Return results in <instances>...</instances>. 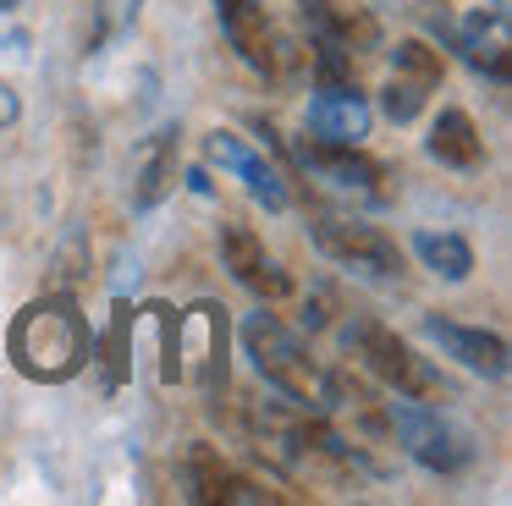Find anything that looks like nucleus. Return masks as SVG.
<instances>
[{"label": "nucleus", "instance_id": "2", "mask_svg": "<svg viewBox=\"0 0 512 506\" xmlns=\"http://www.w3.org/2000/svg\"><path fill=\"white\" fill-rule=\"evenodd\" d=\"M243 347H248V358H254L259 380H270L276 391H287L292 402H320L325 374L314 369V358L303 352V341L292 336L276 314H248L243 319Z\"/></svg>", "mask_w": 512, "mask_h": 506}, {"label": "nucleus", "instance_id": "17", "mask_svg": "<svg viewBox=\"0 0 512 506\" xmlns=\"http://www.w3.org/2000/svg\"><path fill=\"white\" fill-rule=\"evenodd\" d=\"M413 253H419L441 281H468V275H474V248H468V237H457V231H419V237H413Z\"/></svg>", "mask_w": 512, "mask_h": 506}, {"label": "nucleus", "instance_id": "8", "mask_svg": "<svg viewBox=\"0 0 512 506\" xmlns=\"http://www.w3.org/2000/svg\"><path fill=\"white\" fill-rule=\"evenodd\" d=\"M303 165L309 171H325L331 182H342V187H358V193H369L375 204H386L391 198V171L375 160V154H364L358 143H325V138H309L303 143Z\"/></svg>", "mask_w": 512, "mask_h": 506}, {"label": "nucleus", "instance_id": "7", "mask_svg": "<svg viewBox=\"0 0 512 506\" xmlns=\"http://www.w3.org/2000/svg\"><path fill=\"white\" fill-rule=\"evenodd\" d=\"M221 259H226V270H232L237 281L248 286V292L270 297V303L292 292V275L265 253V242H259L254 226H237V220H226V226H221Z\"/></svg>", "mask_w": 512, "mask_h": 506}, {"label": "nucleus", "instance_id": "23", "mask_svg": "<svg viewBox=\"0 0 512 506\" xmlns=\"http://www.w3.org/2000/svg\"><path fill=\"white\" fill-rule=\"evenodd\" d=\"M6 121H17V94L0 83V127H6Z\"/></svg>", "mask_w": 512, "mask_h": 506}, {"label": "nucleus", "instance_id": "9", "mask_svg": "<svg viewBox=\"0 0 512 506\" xmlns=\"http://www.w3.org/2000/svg\"><path fill=\"white\" fill-rule=\"evenodd\" d=\"M369 99L358 83H320L309 99V138L325 143H364L369 138Z\"/></svg>", "mask_w": 512, "mask_h": 506}, {"label": "nucleus", "instance_id": "12", "mask_svg": "<svg viewBox=\"0 0 512 506\" xmlns=\"http://www.w3.org/2000/svg\"><path fill=\"white\" fill-rule=\"evenodd\" d=\"M303 17H309L314 39L336 44V50H375L380 44V22L369 6H358V0H303Z\"/></svg>", "mask_w": 512, "mask_h": 506}, {"label": "nucleus", "instance_id": "20", "mask_svg": "<svg viewBox=\"0 0 512 506\" xmlns=\"http://www.w3.org/2000/svg\"><path fill=\"white\" fill-rule=\"evenodd\" d=\"M424 99H430V88H424V83H413V77H402V72H397V77L386 83V94H380V105H386V116L397 121V127H408V121L424 110Z\"/></svg>", "mask_w": 512, "mask_h": 506}, {"label": "nucleus", "instance_id": "18", "mask_svg": "<svg viewBox=\"0 0 512 506\" xmlns=\"http://www.w3.org/2000/svg\"><path fill=\"white\" fill-rule=\"evenodd\" d=\"M182 473H188V495L204 506H221V484L226 473H232V462L221 457V446H193L188 462H182Z\"/></svg>", "mask_w": 512, "mask_h": 506}, {"label": "nucleus", "instance_id": "21", "mask_svg": "<svg viewBox=\"0 0 512 506\" xmlns=\"http://www.w3.org/2000/svg\"><path fill=\"white\" fill-rule=\"evenodd\" d=\"M138 17V0H100L94 6V33H89V50H105L122 28H133Z\"/></svg>", "mask_w": 512, "mask_h": 506}, {"label": "nucleus", "instance_id": "10", "mask_svg": "<svg viewBox=\"0 0 512 506\" xmlns=\"http://www.w3.org/2000/svg\"><path fill=\"white\" fill-rule=\"evenodd\" d=\"M424 336L441 341L446 358H457L463 369L485 374V380H501V374H507V341H501L496 330L457 325V319H446V314H424Z\"/></svg>", "mask_w": 512, "mask_h": 506}, {"label": "nucleus", "instance_id": "1", "mask_svg": "<svg viewBox=\"0 0 512 506\" xmlns=\"http://www.w3.org/2000/svg\"><path fill=\"white\" fill-rule=\"evenodd\" d=\"M6 358L34 385H67L89 363V319L78 314L67 292H45L12 319L6 330Z\"/></svg>", "mask_w": 512, "mask_h": 506}, {"label": "nucleus", "instance_id": "6", "mask_svg": "<svg viewBox=\"0 0 512 506\" xmlns=\"http://www.w3.org/2000/svg\"><path fill=\"white\" fill-rule=\"evenodd\" d=\"M314 242H320V253H331L336 264H347V270H364V275H397L402 270V248L380 226H369V220L325 215L320 226H314Z\"/></svg>", "mask_w": 512, "mask_h": 506}, {"label": "nucleus", "instance_id": "15", "mask_svg": "<svg viewBox=\"0 0 512 506\" xmlns=\"http://www.w3.org/2000/svg\"><path fill=\"white\" fill-rule=\"evenodd\" d=\"M177 187V127L155 132L138 154V187H133V209H155L160 198Z\"/></svg>", "mask_w": 512, "mask_h": 506}, {"label": "nucleus", "instance_id": "14", "mask_svg": "<svg viewBox=\"0 0 512 506\" xmlns=\"http://www.w3.org/2000/svg\"><path fill=\"white\" fill-rule=\"evenodd\" d=\"M430 154L452 171H479L485 165V138H479L474 116L468 110H441L430 127Z\"/></svg>", "mask_w": 512, "mask_h": 506}, {"label": "nucleus", "instance_id": "16", "mask_svg": "<svg viewBox=\"0 0 512 506\" xmlns=\"http://www.w3.org/2000/svg\"><path fill=\"white\" fill-rule=\"evenodd\" d=\"M446 33H452V44L468 55V66H479V72H490V77H507V28H501V11L490 22H485V11H479L463 28H446Z\"/></svg>", "mask_w": 512, "mask_h": 506}, {"label": "nucleus", "instance_id": "22", "mask_svg": "<svg viewBox=\"0 0 512 506\" xmlns=\"http://www.w3.org/2000/svg\"><path fill=\"white\" fill-rule=\"evenodd\" d=\"M397 11H408V17H430L435 28H446V0H391Z\"/></svg>", "mask_w": 512, "mask_h": 506}, {"label": "nucleus", "instance_id": "19", "mask_svg": "<svg viewBox=\"0 0 512 506\" xmlns=\"http://www.w3.org/2000/svg\"><path fill=\"white\" fill-rule=\"evenodd\" d=\"M391 61H397L402 77H413V83H424V88H441V77H446L441 50H430L424 39H402L397 50H391Z\"/></svg>", "mask_w": 512, "mask_h": 506}, {"label": "nucleus", "instance_id": "5", "mask_svg": "<svg viewBox=\"0 0 512 506\" xmlns=\"http://www.w3.org/2000/svg\"><path fill=\"white\" fill-rule=\"evenodd\" d=\"M177 380H188L204 402L226 396V308L193 303L177 314Z\"/></svg>", "mask_w": 512, "mask_h": 506}, {"label": "nucleus", "instance_id": "13", "mask_svg": "<svg viewBox=\"0 0 512 506\" xmlns=\"http://www.w3.org/2000/svg\"><path fill=\"white\" fill-rule=\"evenodd\" d=\"M215 11H221V28L226 39H232V50L243 55L254 72H276L281 55H276V33H270V17L259 0H215Z\"/></svg>", "mask_w": 512, "mask_h": 506}, {"label": "nucleus", "instance_id": "11", "mask_svg": "<svg viewBox=\"0 0 512 506\" xmlns=\"http://www.w3.org/2000/svg\"><path fill=\"white\" fill-rule=\"evenodd\" d=\"M204 160L221 165V171H232V176H243V187L265 209H287V182H281V171L265 160V154L248 149L243 138H232V132H210V138H204Z\"/></svg>", "mask_w": 512, "mask_h": 506}, {"label": "nucleus", "instance_id": "3", "mask_svg": "<svg viewBox=\"0 0 512 506\" xmlns=\"http://www.w3.org/2000/svg\"><path fill=\"white\" fill-rule=\"evenodd\" d=\"M386 418H391L397 446L413 462H424L430 473H457L474 462V440L452 418H441V407H424L419 396H402V402H386Z\"/></svg>", "mask_w": 512, "mask_h": 506}, {"label": "nucleus", "instance_id": "24", "mask_svg": "<svg viewBox=\"0 0 512 506\" xmlns=\"http://www.w3.org/2000/svg\"><path fill=\"white\" fill-rule=\"evenodd\" d=\"M6 6H17V0H0V11H6Z\"/></svg>", "mask_w": 512, "mask_h": 506}, {"label": "nucleus", "instance_id": "4", "mask_svg": "<svg viewBox=\"0 0 512 506\" xmlns=\"http://www.w3.org/2000/svg\"><path fill=\"white\" fill-rule=\"evenodd\" d=\"M347 341H353V352L369 363V374L386 380L397 396H419V402H441V396H446L441 374H435L430 363H424L419 352L397 336V330L380 325V319H358V325L347 330Z\"/></svg>", "mask_w": 512, "mask_h": 506}]
</instances>
